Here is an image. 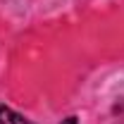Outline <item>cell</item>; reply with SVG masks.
<instances>
[{"label": "cell", "mask_w": 124, "mask_h": 124, "mask_svg": "<svg viewBox=\"0 0 124 124\" xmlns=\"http://www.w3.org/2000/svg\"><path fill=\"white\" fill-rule=\"evenodd\" d=\"M0 124H31L26 117H22L19 112H15L12 108L0 103Z\"/></svg>", "instance_id": "obj_1"}]
</instances>
